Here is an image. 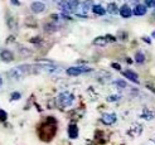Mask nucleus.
I'll return each mask as SVG.
<instances>
[{"mask_svg":"<svg viewBox=\"0 0 155 145\" xmlns=\"http://www.w3.org/2000/svg\"><path fill=\"white\" fill-rule=\"evenodd\" d=\"M56 134H57V119L53 116H48L38 126V136L44 143L52 141Z\"/></svg>","mask_w":155,"mask_h":145,"instance_id":"nucleus-1","label":"nucleus"},{"mask_svg":"<svg viewBox=\"0 0 155 145\" xmlns=\"http://www.w3.org/2000/svg\"><path fill=\"white\" fill-rule=\"evenodd\" d=\"M74 102V95L68 92V91H64V92H61L57 97V104H58V107L61 109H66L69 107Z\"/></svg>","mask_w":155,"mask_h":145,"instance_id":"nucleus-2","label":"nucleus"},{"mask_svg":"<svg viewBox=\"0 0 155 145\" xmlns=\"http://www.w3.org/2000/svg\"><path fill=\"white\" fill-rule=\"evenodd\" d=\"M30 66L29 64H23V66H19L17 68H14L13 71L9 72V76L12 78H15V80H19V78H23L24 76H28L30 73Z\"/></svg>","mask_w":155,"mask_h":145,"instance_id":"nucleus-3","label":"nucleus"},{"mask_svg":"<svg viewBox=\"0 0 155 145\" xmlns=\"http://www.w3.org/2000/svg\"><path fill=\"white\" fill-rule=\"evenodd\" d=\"M126 134L129 136H131V138H137V136H140L143 134V125L139 123H133L130 125Z\"/></svg>","mask_w":155,"mask_h":145,"instance_id":"nucleus-4","label":"nucleus"},{"mask_svg":"<svg viewBox=\"0 0 155 145\" xmlns=\"http://www.w3.org/2000/svg\"><path fill=\"white\" fill-rule=\"evenodd\" d=\"M116 121H117V115L114 112H106L101 116V123L104 125H107V126L114 125Z\"/></svg>","mask_w":155,"mask_h":145,"instance_id":"nucleus-5","label":"nucleus"},{"mask_svg":"<svg viewBox=\"0 0 155 145\" xmlns=\"http://www.w3.org/2000/svg\"><path fill=\"white\" fill-rule=\"evenodd\" d=\"M67 134H68V138L69 139H77L78 138V134H80V130H78V126H77L74 123L72 124H69L68 125V129H67Z\"/></svg>","mask_w":155,"mask_h":145,"instance_id":"nucleus-6","label":"nucleus"},{"mask_svg":"<svg viewBox=\"0 0 155 145\" xmlns=\"http://www.w3.org/2000/svg\"><path fill=\"white\" fill-rule=\"evenodd\" d=\"M91 71V68L87 67H69L67 68V74L69 76H80L83 72H88Z\"/></svg>","mask_w":155,"mask_h":145,"instance_id":"nucleus-7","label":"nucleus"},{"mask_svg":"<svg viewBox=\"0 0 155 145\" xmlns=\"http://www.w3.org/2000/svg\"><path fill=\"white\" fill-rule=\"evenodd\" d=\"M30 9H32V12L35 13V14L43 13L45 10V5L41 2H34V3H32V5H30Z\"/></svg>","mask_w":155,"mask_h":145,"instance_id":"nucleus-8","label":"nucleus"},{"mask_svg":"<svg viewBox=\"0 0 155 145\" xmlns=\"http://www.w3.org/2000/svg\"><path fill=\"white\" fill-rule=\"evenodd\" d=\"M120 15H121L122 18L127 19V18H130L131 15H133V10H131V8L127 4H125V5H122L120 8Z\"/></svg>","mask_w":155,"mask_h":145,"instance_id":"nucleus-9","label":"nucleus"},{"mask_svg":"<svg viewBox=\"0 0 155 145\" xmlns=\"http://www.w3.org/2000/svg\"><path fill=\"white\" fill-rule=\"evenodd\" d=\"M95 140L98 144H105V143H107L108 138L105 135V133L102 130H96V133H95Z\"/></svg>","mask_w":155,"mask_h":145,"instance_id":"nucleus-10","label":"nucleus"},{"mask_svg":"<svg viewBox=\"0 0 155 145\" xmlns=\"http://www.w3.org/2000/svg\"><path fill=\"white\" fill-rule=\"evenodd\" d=\"M122 74L125 76V77H126L127 80H130L131 82H134V83H139V82H140V81H139L137 74H136L135 72H133V71H130V70L124 71V72H122Z\"/></svg>","mask_w":155,"mask_h":145,"instance_id":"nucleus-11","label":"nucleus"},{"mask_svg":"<svg viewBox=\"0 0 155 145\" xmlns=\"http://www.w3.org/2000/svg\"><path fill=\"white\" fill-rule=\"evenodd\" d=\"M58 5H59V9L62 10V13H63V14H66V15L73 12V9L71 8V5L68 4V2H67V0H62V2H61Z\"/></svg>","mask_w":155,"mask_h":145,"instance_id":"nucleus-12","label":"nucleus"},{"mask_svg":"<svg viewBox=\"0 0 155 145\" xmlns=\"http://www.w3.org/2000/svg\"><path fill=\"white\" fill-rule=\"evenodd\" d=\"M0 57H2V61H3V62H6V63L12 62V61L14 59L13 53H12L10 51H8V49L2 51V53H0Z\"/></svg>","mask_w":155,"mask_h":145,"instance_id":"nucleus-13","label":"nucleus"},{"mask_svg":"<svg viewBox=\"0 0 155 145\" xmlns=\"http://www.w3.org/2000/svg\"><path fill=\"white\" fill-rule=\"evenodd\" d=\"M146 10H148V8H146L145 5L137 4V5L134 8L133 13H134L135 15H137V17H141V15H145V14H146Z\"/></svg>","mask_w":155,"mask_h":145,"instance_id":"nucleus-14","label":"nucleus"},{"mask_svg":"<svg viewBox=\"0 0 155 145\" xmlns=\"http://www.w3.org/2000/svg\"><path fill=\"white\" fill-rule=\"evenodd\" d=\"M154 116H155L154 111H151V110H149V109H144V110H143V112L140 114V117H141V119H145L146 121L153 120V119H154Z\"/></svg>","mask_w":155,"mask_h":145,"instance_id":"nucleus-15","label":"nucleus"},{"mask_svg":"<svg viewBox=\"0 0 155 145\" xmlns=\"http://www.w3.org/2000/svg\"><path fill=\"white\" fill-rule=\"evenodd\" d=\"M95 6V4H94V2L92 0H86V2H83L82 3V12L83 13H87L90 9H92V8Z\"/></svg>","mask_w":155,"mask_h":145,"instance_id":"nucleus-16","label":"nucleus"},{"mask_svg":"<svg viewBox=\"0 0 155 145\" xmlns=\"http://www.w3.org/2000/svg\"><path fill=\"white\" fill-rule=\"evenodd\" d=\"M94 44L95 45H100V47H105V45L107 44V39L106 37H97L94 39Z\"/></svg>","mask_w":155,"mask_h":145,"instance_id":"nucleus-17","label":"nucleus"},{"mask_svg":"<svg viewBox=\"0 0 155 145\" xmlns=\"http://www.w3.org/2000/svg\"><path fill=\"white\" fill-rule=\"evenodd\" d=\"M110 14H117L120 13V9L117 8V5H116L115 3H111V4H108L107 5V9H106Z\"/></svg>","mask_w":155,"mask_h":145,"instance_id":"nucleus-18","label":"nucleus"},{"mask_svg":"<svg viewBox=\"0 0 155 145\" xmlns=\"http://www.w3.org/2000/svg\"><path fill=\"white\" fill-rule=\"evenodd\" d=\"M6 23H8V25H9L10 29H17V27H18V24H17V19H14L13 17H10V15H8Z\"/></svg>","mask_w":155,"mask_h":145,"instance_id":"nucleus-19","label":"nucleus"},{"mask_svg":"<svg viewBox=\"0 0 155 145\" xmlns=\"http://www.w3.org/2000/svg\"><path fill=\"white\" fill-rule=\"evenodd\" d=\"M92 12H94L96 15H105L106 9L104 6H101V5H95L94 8H92Z\"/></svg>","mask_w":155,"mask_h":145,"instance_id":"nucleus-20","label":"nucleus"},{"mask_svg":"<svg viewBox=\"0 0 155 145\" xmlns=\"http://www.w3.org/2000/svg\"><path fill=\"white\" fill-rule=\"evenodd\" d=\"M135 62H137V63H144L145 62V56H144L143 52H136V54H135Z\"/></svg>","mask_w":155,"mask_h":145,"instance_id":"nucleus-21","label":"nucleus"},{"mask_svg":"<svg viewBox=\"0 0 155 145\" xmlns=\"http://www.w3.org/2000/svg\"><path fill=\"white\" fill-rule=\"evenodd\" d=\"M67 2H68L69 5H71V8H72L73 10L80 5V0H67Z\"/></svg>","mask_w":155,"mask_h":145,"instance_id":"nucleus-22","label":"nucleus"},{"mask_svg":"<svg viewBox=\"0 0 155 145\" xmlns=\"http://www.w3.org/2000/svg\"><path fill=\"white\" fill-rule=\"evenodd\" d=\"M6 119H8V114H6V111L0 110V123H4V121H6Z\"/></svg>","mask_w":155,"mask_h":145,"instance_id":"nucleus-23","label":"nucleus"},{"mask_svg":"<svg viewBox=\"0 0 155 145\" xmlns=\"http://www.w3.org/2000/svg\"><path fill=\"white\" fill-rule=\"evenodd\" d=\"M119 98H120L119 95H111V96L107 97V101H108V102H115V101H117Z\"/></svg>","mask_w":155,"mask_h":145,"instance_id":"nucleus-24","label":"nucleus"},{"mask_svg":"<svg viewBox=\"0 0 155 145\" xmlns=\"http://www.w3.org/2000/svg\"><path fill=\"white\" fill-rule=\"evenodd\" d=\"M146 8H154L155 6V0H145V4Z\"/></svg>","mask_w":155,"mask_h":145,"instance_id":"nucleus-25","label":"nucleus"},{"mask_svg":"<svg viewBox=\"0 0 155 145\" xmlns=\"http://www.w3.org/2000/svg\"><path fill=\"white\" fill-rule=\"evenodd\" d=\"M20 98V94L19 92H13L12 95H10V100L13 101V100H19Z\"/></svg>","mask_w":155,"mask_h":145,"instance_id":"nucleus-26","label":"nucleus"},{"mask_svg":"<svg viewBox=\"0 0 155 145\" xmlns=\"http://www.w3.org/2000/svg\"><path fill=\"white\" fill-rule=\"evenodd\" d=\"M115 85H116V86H119V87H121V88H125V87H126V83L124 82V81H116V82H115Z\"/></svg>","mask_w":155,"mask_h":145,"instance_id":"nucleus-27","label":"nucleus"},{"mask_svg":"<svg viewBox=\"0 0 155 145\" xmlns=\"http://www.w3.org/2000/svg\"><path fill=\"white\" fill-rule=\"evenodd\" d=\"M105 37H106L107 42H115V41H116V38H115L114 35H111V34H107V35H105Z\"/></svg>","mask_w":155,"mask_h":145,"instance_id":"nucleus-28","label":"nucleus"},{"mask_svg":"<svg viewBox=\"0 0 155 145\" xmlns=\"http://www.w3.org/2000/svg\"><path fill=\"white\" fill-rule=\"evenodd\" d=\"M111 66H112V67L115 68V70H117V71H120V70H121V67H120V64H117V63H112Z\"/></svg>","mask_w":155,"mask_h":145,"instance_id":"nucleus-29","label":"nucleus"},{"mask_svg":"<svg viewBox=\"0 0 155 145\" xmlns=\"http://www.w3.org/2000/svg\"><path fill=\"white\" fill-rule=\"evenodd\" d=\"M30 42H32V43H38V42H41V38L39 37H35L34 39H30Z\"/></svg>","mask_w":155,"mask_h":145,"instance_id":"nucleus-30","label":"nucleus"},{"mask_svg":"<svg viewBox=\"0 0 155 145\" xmlns=\"http://www.w3.org/2000/svg\"><path fill=\"white\" fill-rule=\"evenodd\" d=\"M143 41H144V42H146V43H149V44L151 43V41L149 39V38H148V37H143Z\"/></svg>","mask_w":155,"mask_h":145,"instance_id":"nucleus-31","label":"nucleus"},{"mask_svg":"<svg viewBox=\"0 0 155 145\" xmlns=\"http://www.w3.org/2000/svg\"><path fill=\"white\" fill-rule=\"evenodd\" d=\"M12 4H15V5H20V3L18 2V0H10Z\"/></svg>","mask_w":155,"mask_h":145,"instance_id":"nucleus-32","label":"nucleus"},{"mask_svg":"<svg viewBox=\"0 0 155 145\" xmlns=\"http://www.w3.org/2000/svg\"><path fill=\"white\" fill-rule=\"evenodd\" d=\"M53 2H54V3H58V4H59V3L62 2V0H53Z\"/></svg>","mask_w":155,"mask_h":145,"instance_id":"nucleus-33","label":"nucleus"},{"mask_svg":"<svg viewBox=\"0 0 155 145\" xmlns=\"http://www.w3.org/2000/svg\"><path fill=\"white\" fill-rule=\"evenodd\" d=\"M2 85H3V80L0 78V87H2Z\"/></svg>","mask_w":155,"mask_h":145,"instance_id":"nucleus-34","label":"nucleus"},{"mask_svg":"<svg viewBox=\"0 0 155 145\" xmlns=\"http://www.w3.org/2000/svg\"><path fill=\"white\" fill-rule=\"evenodd\" d=\"M151 37H153V38H155V30H154V32H153V34H151Z\"/></svg>","mask_w":155,"mask_h":145,"instance_id":"nucleus-35","label":"nucleus"},{"mask_svg":"<svg viewBox=\"0 0 155 145\" xmlns=\"http://www.w3.org/2000/svg\"><path fill=\"white\" fill-rule=\"evenodd\" d=\"M148 145H155V143H154V141H151V143H150V144H148Z\"/></svg>","mask_w":155,"mask_h":145,"instance_id":"nucleus-36","label":"nucleus"},{"mask_svg":"<svg viewBox=\"0 0 155 145\" xmlns=\"http://www.w3.org/2000/svg\"><path fill=\"white\" fill-rule=\"evenodd\" d=\"M153 141H154V143H155V136H154V138H153Z\"/></svg>","mask_w":155,"mask_h":145,"instance_id":"nucleus-37","label":"nucleus"}]
</instances>
